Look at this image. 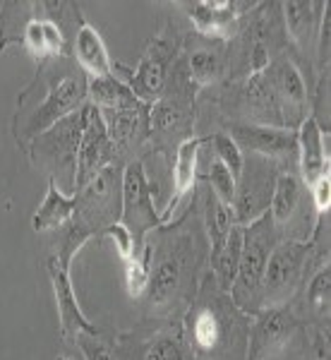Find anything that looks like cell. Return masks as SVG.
<instances>
[{
  "label": "cell",
  "mask_w": 331,
  "mask_h": 360,
  "mask_svg": "<svg viewBox=\"0 0 331 360\" xmlns=\"http://www.w3.org/2000/svg\"><path fill=\"white\" fill-rule=\"evenodd\" d=\"M120 224L135 238V250L144 245V236L149 229L161 226V219L154 212L152 188H149L144 166L139 161L127 164L123 173V217H120Z\"/></svg>",
  "instance_id": "5"
},
{
  "label": "cell",
  "mask_w": 331,
  "mask_h": 360,
  "mask_svg": "<svg viewBox=\"0 0 331 360\" xmlns=\"http://www.w3.org/2000/svg\"><path fill=\"white\" fill-rule=\"evenodd\" d=\"M240 252H242V229L240 226H233L223 245L212 252L214 278H216L221 291H231V286H233L238 264H240Z\"/></svg>",
  "instance_id": "27"
},
{
  "label": "cell",
  "mask_w": 331,
  "mask_h": 360,
  "mask_svg": "<svg viewBox=\"0 0 331 360\" xmlns=\"http://www.w3.org/2000/svg\"><path fill=\"white\" fill-rule=\"evenodd\" d=\"M86 96L98 111H132V108H144L142 103L132 94V89L115 79L113 75H103V77H86Z\"/></svg>",
  "instance_id": "19"
},
{
  "label": "cell",
  "mask_w": 331,
  "mask_h": 360,
  "mask_svg": "<svg viewBox=\"0 0 331 360\" xmlns=\"http://www.w3.org/2000/svg\"><path fill=\"white\" fill-rule=\"evenodd\" d=\"M202 139L197 137H185L178 144L176 152V164H173V195L168 200V207L161 214V224L171 221V217L176 214V209L188 200V195L195 188V178H197V152H200Z\"/></svg>",
  "instance_id": "15"
},
{
  "label": "cell",
  "mask_w": 331,
  "mask_h": 360,
  "mask_svg": "<svg viewBox=\"0 0 331 360\" xmlns=\"http://www.w3.org/2000/svg\"><path fill=\"white\" fill-rule=\"evenodd\" d=\"M106 236L113 238L115 250H118V255L123 257V262H127V259H130L132 255L137 252V250H135V238H132V233L120 221L106 226Z\"/></svg>",
  "instance_id": "35"
},
{
  "label": "cell",
  "mask_w": 331,
  "mask_h": 360,
  "mask_svg": "<svg viewBox=\"0 0 331 360\" xmlns=\"http://www.w3.org/2000/svg\"><path fill=\"white\" fill-rule=\"evenodd\" d=\"M242 319L223 303L200 300L188 315L190 346L200 360H219L240 344Z\"/></svg>",
  "instance_id": "1"
},
{
  "label": "cell",
  "mask_w": 331,
  "mask_h": 360,
  "mask_svg": "<svg viewBox=\"0 0 331 360\" xmlns=\"http://www.w3.org/2000/svg\"><path fill=\"white\" fill-rule=\"evenodd\" d=\"M110 161H113V144L108 139L101 111L96 106H86L82 142H79L77 161H74V188L82 190L96 173L110 166Z\"/></svg>",
  "instance_id": "7"
},
{
  "label": "cell",
  "mask_w": 331,
  "mask_h": 360,
  "mask_svg": "<svg viewBox=\"0 0 331 360\" xmlns=\"http://www.w3.org/2000/svg\"><path fill=\"white\" fill-rule=\"evenodd\" d=\"M319 5L322 3H283L281 5L290 39H293L303 51L317 39L322 15H315V10Z\"/></svg>",
  "instance_id": "26"
},
{
  "label": "cell",
  "mask_w": 331,
  "mask_h": 360,
  "mask_svg": "<svg viewBox=\"0 0 331 360\" xmlns=\"http://www.w3.org/2000/svg\"><path fill=\"white\" fill-rule=\"evenodd\" d=\"M190 63V77L197 84H212L216 82L223 72V53H221V44L216 39L202 37L200 41L193 44L188 53Z\"/></svg>",
  "instance_id": "25"
},
{
  "label": "cell",
  "mask_w": 331,
  "mask_h": 360,
  "mask_svg": "<svg viewBox=\"0 0 331 360\" xmlns=\"http://www.w3.org/2000/svg\"><path fill=\"white\" fill-rule=\"evenodd\" d=\"M84 120H86V106L70 113L67 118L58 120L51 130L39 135L37 142H34V149H39V159L58 168H65L70 164L74 166L79 142H82Z\"/></svg>",
  "instance_id": "10"
},
{
  "label": "cell",
  "mask_w": 331,
  "mask_h": 360,
  "mask_svg": "<svg viewBox=\"0 0 331 360\" xmlns=\"http://www.w3.org/2000/svg\"><path fill=\"white\" fill-rule=\"evenodd\" d=\"M310 245L300 240H286L281 245H274L262 278V303L281 305L288 300V295L295 291L303 274Z\"/></svg>",
  "instance_id": "4"
},
{
  "label": "cell",
  "mask_w": 331,
  "mask_h": 360,
  "mask_svg": "<svg viewBox=\"0 0 331 360\" xmlns=\"http://www.w3.org/2000/svg\"><path fill=\"white\" fill-rule=\"evenodd\" d=\"M298 154H300V166H303V178L307 188L329 173V152L324 149V135L315 118H305L300 123Z\"/></svg>",
  "instance_id": "17"
},
{
  "label": "cell",
  "mask_w": 331,
  "mask_h": 360,
  "mask_svg": "<svg viewBox=\"0 0 331 360\" xmlns=\"http://www.w3.org/2000/svg\"><path fill=\"white\" fill-rule=\"evenodd\" d=\"M58 360H72V358H67V356H60V358H58Z\"/></svg>",
  "instance_id": "37"
},
{
  "label": "cell",
  "mask_w": 331,
  "mask_h": 360,
  "mask_svg": "<svg viewBox=\"0 0 331 360\" xmlns=\"http://www.w3.org/2000/svg\"><path fill=\"white\" fill-rule=\"evenodd\" d=\"M303 205V185L293 173H281L274 180V193H271L269 202V219L274 229H288L293 219L300 214Z\"/></svg>",
  "instance_id": "21"
},
{
  "label": "cell",
  "mask_w": 331,
  "mask_h": 360,
  "mask_svg": "<svg viewBox=\"0 0 331 360\" xmlns=\"http://www.w3.org/2000/svg\"><path fill=\"white\" fill-rule=\"evenodd\" d=\"M212 147H214V154H216V159L228 168L231 173H233V178L238 180L242 173V166H245V156H242V149L235 144V139L231 135H214L212 139Z\"/></svg>",
  "instance_id": "31"
},
{
  "label": "cell",
  "mask_w": 331,
  "mask_h": 360,
  "mask_svg": "<svg viewBox=\"0 0 331 360\" xmlns=\"http://www.w3.org/2000/svg\"><path fill=\"white\" fill-rule=\"evenodd\" d=\"M209 185H212V193L219 202H223L226 207L233 205V197L238 190V180L233 178V173L228 171L219 159H214L209 164Z\"/></svg>",
  "instance_id": "32"
},
{
  "label": "cell",
  "mask_w": 331,
  "mask_h": 360,
  "mask_svg": "<svg viewBox=\"0 0 331 360\" xmlns=\"http://www.w3.org/2000/svg\"><path fill=\"white\" fill-rule=\"evenodd\" d=\"M142 360H188V351L178 332L166 329L147 341V346L142 348Z\"/></svg>",
  "instance_id": "29"
},
{
  "label": "cell",
  "mask_w": 331,
  "mask_h": 360,
  "mask_svg": "<svg viewBox=\"0 0 331 360\" xmlns=\"http://www.w3.org/2000/svg\"><path fill=\"white\" fill-rule=\"evenodd\" d=\"M22 44L39 63H46L65 51V32L53 17L39 15L22 27Z\"/></svg>",
  "instance_id": "16"
},
{
  "label": "cell",
  "mask_w": 331,
  "mask_h": 360,
  "mask_svg": "<svg viewBox=\"0 0 331 360\" xmlns=\"http://www.w3.org/2000/svg\"><path fill=\"white\" fill-rule=\"evenodd\" d=\"M190 123H193V111L183 96H161L152 108V130L156 135H183Z\"/></svg>",
  "instance_id": "23"
},
{
  "label": "cell",
  "mask_w": 331,
  "mask_h": 360,
  "mask_svg": "<svg viewBox=\"0 0 331 360\" xmlns=\"http://www.w3.org/2000/svg\"><path fill=\"white\" fill-rule=\"evenodd\" d=\"M247 168H249V173L242 168L240 178H238V180H242V185H240V190H235L233 205H231L235 226H245V224H252V221H257V219H262L264 209L269 207V202H271V193H274V183H271L269 173H266L259 156H252Z\"/></svg>",
  "instance_id": "11"
},
{
  "label": "cell",
  "mask_w": 331,
  "mask_h": 360,
  "mask_svg": "<svg viewBox=\"0 0 331 360\" xmlns=\"http://www.w3.org/2000/svg\"><path fill=\"white\" fill-rule=\"evenodd\" d=\"M161 49H164V46H154V49L142 58L135 77L127 84L132 89V94L142 103L159 101L166 91V63H164V56H161Z\"/></svg>",
  "instance_id": "20"
},
{
  "label": "cell",
  "mask_w": 331,
  "mask_h": 360,
  "mask_svg": "<svg viewBox=\"0 0 331 360\" xmlns=\"http://www.w3.org/2000/svg\"><path fill=\"white\" fill-rule=\"evenodd\" d=\"M183 8L190 13V20L195 22L197 32L207 39H226L233 34L238 22V10L245 8L242 3H231V0H195V3H183Z\"/></svg>",
  "instance_id": "13"
},
{
  "label": "cell",
  "mask_w": 331,
  "mask_h": 360,
  "mask_svg": "<svg viewBox=\"0 0 331 360\" xmlns=\"http://www.w3.org/2000/svg\"><path fill=\"white\" fill-rule=\"evenodd\" d=\"M108 139L113 147H127L147 132V106L132 111H101Z\"/></svg>",
  "instance_id": "24"
},
{
  "label": "cell",
  "mask_w": 331,
  "mask_h": 360,
  "mask_svg": "<svg viewBox=\"0 0 331 360\" xmlns=\"http://www.w3.org/2000/svg\"><path fill=\"white\" fill-rule=\"evenodd\" d=\"M74 214H77V197H65L56 188L53 180H51L44 205L39 207L37 214L32 217V229L37 231V233L63 229Z\"/></svg>",
  "instance_id": "22"
},
{
  "label": "cell",
  "mask_w": 331,
  "mask_h": 360,
  "mask_svg": "<svg viewBox=\"0 0 331 360\" xmlns=\"http://www.w3.org/2000/svg\"><path fill=\"white\" fill-rule=\"evenodd\" d=\"M329 295H331V271L329 264L322 266L315 276H312L310 286H307V300L317 312H329Z\"/></svg>",
  "instance_id": "33"
},
{
  "label": "cell",
  "mask_w": 331,
  "mask_h": 360,
  "mask_svg": "<svg viewBox=\"0 0 331 360\" xmlns=\"http://www.w3.org/2000/svg\"><path fill=\"white\" fill-rule=\"evenodd\" d=\"M70 259L72 257H65L63 252L48 259V276L53 283L58 315H60V334L63 339H77L79 334H98L94 324L79 310L77 295H74L72 281H70Z\"/></svg>",
  "instance_id": "8"
},
{
  "label": "cell",
  "mask_w": 331,
  "mask_h": 360,
  "mask_svg": "<svg viewBox=\"0 0 331 360\" xmlns=\"http://www.w3.org/2000/svg\"><path fill=\"white\" fill-rule=\"evenodd\" d=\"M310 195H312V205L319 214L329 212V205H331V180H329V173L322 176L317 180L315 185H310Z\"/></svg>",
  "instance_id": "36"
},
{
  "label": "cell",
  "mask_w": 331,
  "mask_h": 360,
  "mask_svg": "<svg viewBox=\"0 0 331 360\" xmlns=\"http://www.w3.org/2000/svg\"><path fill=\"white\" fill-rule=\"evenodd\" d=\"M233 226H235V221H233V212H231V207H226L223 202H219L214 195L209 197V202H207V231H209V240H212V252L223 245Z\"/></svg>",
  "instance_id": "28"
},
{
  "label": "cell",
  "mask_w": 331,
  "mask_h": 360,
  "mask_svg": "<svg viewBox=\"0 0 331 360\" xmlns=\"http://www.w3.org/2000/svg\"><path fill=\"white\" fill-rule=\"evenodd\" d=\"M185 264H188V259L180 248L159 255L156 266H152V278H149L152 305H166L180 293L185 281Z\"/></svg>",
  "instance_id": "14"
},
{
  "label": "cell",
  "mask_w": 331,
  "mask_h": 360,
  "mask_svg": "<svg viewBox=\"0 0 331 360\" xmlns=\"http://www.w3.org/2000/svg\"><path fill=\"white\" fill-rule=\"evenodd\" d=\"M84 98H86V75L79 68L63 65L60 75L48 79L44 101L37 103L32 115L27 118L25 135L29 137L44 135L58 120L67 118L70 113L84 108Z\"/></svg>",
  "instance_id": "3"
},
{
  "label": "cell",
  "mask_w": 331,
  "mask_h": 360,
  "mask_svg": "<svg viewBox=\"0 0 331 360\" xmlns=\"http://www.w3.org/2000/svg\"><path fill=\"white\" fill-rule=\"evenodd\" d=\"M74 341H77L79 348H82L86 360H118L113 356V351L98 339V334H79Z\"/></svg>",
  "instance_id": "34"
},
{
  "label": "cell",
  "mask_w": 331,
  "mask_h": 360,
  "mask_svg": "<svg viewBox=\"0 0 331 360\" xmlns=\"http://www.w3.org/2000/svg\"><path fill=\"white\" fill-rule=\"evenodd\" d=\"M276 243V229L269 214L252 221L247 231H242V252L238 264L235 281L231 286L233 303L242 310H252V303H262V278L271 250Z\"/></svg>",
  "instance_id": "2"
},
{
  "label": "cell",
  "mask_w": 331,
  "mask_h": 360,
  "mask_svg": "<svg viewBox=\"0 0 331 360\" xmlns=\"http://www.w3.org/2000/svg\"><path fill=\"white\" fill-rule=\"evenodd\" d=\"M74 58H77L79 68H82L89 77L113 75V63H110L108 49H106V44H103L101 34L84 20H79L77 37H74Z\"/></svg>",
  "instance_id": "18"
},
{
  "label": "cell",
  "mask_w": 331,
  "mask_h": 360,
  "mask_svg": "<svg viewBox=\"0 0 331 360\" xmlns=\"http://www.w3.org/2000/svg\"><path fill=\"white\" fill-rule=\"evenodd\" d=\"M266 84H269L271 98L276 103V111H281L283 125L293 127L300 125L305 120V103H307V91L305 82L300 77L298 68L290 60H278L276 65L269 70H262Z\"/></svg>",
  "instance_id": "9"
},
{
  "label": "cell",
  "mask_w": 331,
  "mask_h": 360,
  "mask_svg": "<svg viewBox=\"0 0 331 360\" xmlns=\"http://www.w3.org/2000/svg\"><path fill=\"white\" fill-rule=\"evenodd\" d=\"M231 137L259 159H290L298 154V132L269 125H233Z\"/></svg>",
  "instance_id": "12"
},
{
  "label": "cell",
  "mask_w": 331,
  "mask_h": 360,
  "mask_svg": "<svg viewBox=\"0 0 331 360\" xmlns=\"http://www.w3.org/2000/svg\"><path fill=\"white\" fill-rule=\"evenodd\" d=\"M295 327H298V322H295L293 312L288 307L283 305L262 307L247 332L245 360H266L269 356H274L278 348L288 344Z\"/></svg>",
  "instance_id": "6"
},
{
  "label": "cell",
  "mask_w": 331,
  "mask_h": 360,
  "mask_svg": "<svg viewBox=\"0 0 331 360\" xmlns=\"http://www.w3.org/2000/svg\"><path fill=\"white\" fill-rule=\"evenodd\" d=\"M149 262H152V248H144L125 262V286L132 298H139L144 291H149V278H152Z\"/></svg>",
  "instance_id": "30"
}]
</instances>
